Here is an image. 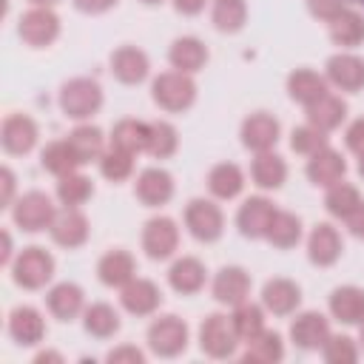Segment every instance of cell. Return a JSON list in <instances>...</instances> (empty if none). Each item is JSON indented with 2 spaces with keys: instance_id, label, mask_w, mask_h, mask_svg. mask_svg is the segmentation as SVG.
Here are the masks:
<instances>
[{
  "instance_id": "6da1fadb",
  "label": "cell",
  "mask_w": 364,
  "mask_h": 364,
  "mask_svg": "<svg viewBox=\"0 0 364 364\" xmlns=\"http://www.w3.org/2000/svg\"><path fill=\"white\" fill-rule=\"evenodd\" d=\"M60 108L68 119H88L102 108V88L91 77H74L60 88Z\"/></svg>"
},
{
  "instance_id": "7a4b0ae2",
  "label": "cell",
  "mask_w": 364,
  "mask_h": 364,
  "mask_svg": "<svg viewBox=\"0 0 364 364\" xmlns=\"http://www.w3.org/2000/svg\"><path fill=\"white\" fill-rule=\"evenodd\" d=\"M9 267H11V279H14L17 287L40 290L54 276V256L48 250H43V247L31 245V247H23Z\"/></svg>"
},
{
  "instance_id": "3957f363",
  "label": "cell",
  "mask_w": 364,
  "mask_h": 364,
  "mask_svg": "<svg viewBox=\"0 0 364 364\" xmlns=\"http://www.w3.org/2000/svg\"><path fill=\"white\" fill-rule=\"evenodd\" d=\"M151 97H154V102L162 111L179 114V111H188L193 105V100H196V82H193L191 74L165 71V74H159L151 82Z\"/></svg>"
},
{
  "instance_id": "277c9868",
  "label": "cell",
  "mask_w": 364,
  "mask_h": 364,
  "mask_svg": "<svg viewBox=\"0 0 364 364\" xmlns=\"http://www.w3.org/2000/svg\"><path fill=\"white\" fill-rule=\"evenodd\" d=\"M54 216H57V208H54L51 196L43 191H28V193L17 196L11 205V219L26 233H40V230L51 228Z\"/></svg>"
},
{
  "instance_id": "5b68a950",
  "label": "cell",
  "mask_w": 364,
  "mask_h": 364,
  "mask_svg": "<svg viewBox=\"0 0 364 364\" xmlns=\"http://www.w3.org/2000/svg\"><path fill=\"white\" fill-rule=\"evenodd\" d=\"M148 347L159 358H176L188 347V324L179 316H159L148 327Z\"/></svg>"
},
{
  "instance_id": "8992f818",
  "label": "cell",
  "mask_w": 364,
  "mask_h": 364,
  "mask_svg": "<svg viewBox=\"0 0 364 364\" xmlns=\"http://www.w3.org/2000/svg\"><path fill=\"white\" fill-rule=\"evenodd\" d=\"M239 336L233 330V321L222 313H210L199 327V350L210 358H230L239 350Z\"/></svg>"
},
{
  "instance_id": "52a82bcc",
  "label": "cell",
  "mask_w": 364,
  "mask_h": 364,
  "mask_svg": "<svg viewBox=\"0 0 364 364\" xmlns=\"http://www.w3.org/2000/svg\"><path fill=\"white\" fill-rule=\"evenodd\" d=\"M17 34L31 48H46L60 37V17L51 11V6H31L17 26Z\"/></svg>"
},
{
  "instance_id": "ba28073f",
  "label": "cell",
  "mask_w": 364,
  "mask_h": 364,
  "mask_svg": "<svg viewBox=\"0 0 364 364\" xmlns=\"http://www.w3.org/2000/svg\"><path fill=\"white\" fill-rule=\"evenodd\" d=\"M185 228L196 242H216L225 230V213L210 199H191L185 208Z\"/></svg>"
},
{
  "instance_id": "9c48e42d",
  "label": "cell",
  "mask_w": 364,
  "mask_h": 364,
  "mask_svg": "<svg viewBox=\"0 0 364 364\" xmlns=\"http://www.w3.org/2000/svg\"><path fill=\"white\" fill-rule=\"evenodd\" d=\"M179 247V228L171 216H154L145 222L142 228V250L148 253V259L162 262L171 259Z\"/></svg>"
},
{
  "instance_id": "30bf717a",
  "label": "cell",
  "mask_w": 364,
  "mask_h": 364,
  "mask_svg": "<svg viewBox=\"0 0 364 364\" xmlns=\"http://www.w3.org/2000/svg\"><path fill=\"white\" fill-rule=\"evenodd\" d=\"M276 205L267 199V196H250L242 202L239 213H236V228L245 239H264L267 236V228L276 216Z\"/></svg>"
},
{
  "instance_id": "8fae6325",
  "label": "cell",
  "mask_w": 364,
  "mask_h": 364,
  "mask_svg": "<svg viewBox=\"0 0 364 364\" xmlns=\"http://www.w3.org/2000/svg\"><path fill=\"white\" fill-rule=\"evenodd\" d=\"M37 122L26 114H9L3 119V128H0V142H3V151L11 154V156H26L28 151H34L37 145Z\"/></svg>"
},
{
  "instance_id": "7c38bea8",
  "label": "cell",
  "mask_w": 364,
  "mask_h": 364,
  "mask_svg": "<svg viewBox=\"0 0 364 364\" xmlns=\"http://www.w3.org/2000/svg\"><path fill=\"white\" fill-rule=\"evenodd\" d=\"M279 119L267 111H256L250 114L245 122H242V145L253 154H264V151H273V145L279 142Z\"/></svg>"
},
{
  "instance_id": "4fadbf2b",
  "label": "cell",
  "mask_w": 364,
  "mask_h": 364,
  "mask_svg": "<svg viewBox=\"0 0 364 364\" xmlns=\"http://www.w3.org/2000/svg\"><path fill=\"white\" fill-rule=\"evenodd\" d=\"M134 196L145 208L168 205L173 196V176L165 168H145V171H139V176L134 182Z\"/></svg>"
},
{
  "instance_id": "5bb4252c",
  "label": "cell",
  "mask_w": 364,
  "mask_h": 364,
  "mask_svg": "<svg viewBox=\"0 0 364 364\" xmlns=\"http://www.w3.org/2000/svg\"><path fill=\"white\" fill-rule=\"evenodd\" d=\"M290 338L301 350H321L330 338V321L318 310H304L290 321Z\"/></svg>"
},
{
  "instance_id": "9a60e30c",
  "label": "cell",
  "mask_w": 364,
  "mask_h": 364,
  "mask_svg": "<svg viewBox=\"0 0 364 364\" xmlns=\"http://www.w3.org/2000/svg\"><path fill=\"white\" fill-rule=\"evenodd\" d=\"M48 230H51V239H54L60 247H68V250L82 247V245L88 242V233H91L88 219H85V213H82L80 208H63V210L54 216V222H51Z\"/></svg>"
},
{
  "instance_id": "2e32d148",
  "label": "cell",
  "mask_w": 364,
  "mask_h": 364,
  "mask_svg": "<svg viewBox=\"0 0 364 364\" xmlns=\"http://www.w3.org/2000/svg\"><path fill=\"white\" fill-rule=\"evenodd\" d=\"M341 250H344V242H341V233L330 225V222H318L310 236H307V259L318 267H330L341 259Z\"/></svg>"
},
{
  "instance_id": "e0dca14e",
  "label": "cell",
  "mask_w": 364,
  "mask_h": 364,
  "mask_svg": "<svg viewBox=\"0 0 364 364\" xmlns=\"http://www.w3.org/2000/svg\"><path fill=\"white\" fill-rule=\"evenodd\" d=\"M210 293L219 304H228V307H236L242 301L250 299V276L245 267H222L216 276H213V284H210Z\"/></svg>"
},
{
  "instance_id": "ac0fdd59",
  "label": "cell",
  "mask_w": 364,
  "mask_h": 364,
  "mask_svg": "<svg viewBox=\"0 0 364 364\" xmlns=\"http://www.w3.org/2000/svg\"><path fill=\"white\" fill-rule=\"evenodd\" d=\"M119 304L131 316H151L162 304V290L151 279H131L125 287H119Z\"/></svg>"
},
{
  "instance_id": "d6986e66",
  "label": "cell",
  "mask_w": 364,
  "mask_h": 364,
  "mask_svg": "<svg viewBox=\"0 0 364 364\" xmlns=\"http://www.w3.org/2000/svg\"><path fill=\"white\" fill-rule=\"evenodd\" d=\"M327 82H333L338 91H361L364 88V60L350 51H338L327 60Z\"/></svg>"
},
{
  "instance_id": "ffe728a7",
  "label": "cell",
  "mask_w": 364,
  "mask_h": 364,
  "mask_svg": "<svg viewBox=\"0 0 364 364\" xmlns=\"http://www.w3.org/2000/svg\"><path fill=\"white\" fill-rule=\"evenodd\" d=\"M347 173V162L336 148H321L313 156H307V179L318 188H330L336 182H341Z\"/></svg>"
},
{
  "instance_id": "44dd1931",
  "label": "cell",
  "mask_w": 364,
  "mask_h": 364,
  "mask_svg": "<svg viewBox=\"0 0 364 364\" xmlns=\"http://www.w3.org/2000/svg\"><path fill=\"white\" fill-rule=\"evenodd\" d=\"M301 304V287L290 279H270L262 287V307L273 316H290Z\"/></svg>"
},
{
  "instance_id": "7402d4cb",
  "label": "cell",
  "mask_w": 364,
  "mask_h": 364,
  "mask_svg": "<svg viewBox=\"0 0 364 364\" xmlns=\"http://www.w3.org/2000/svg\"><path fill=\"white\" fill-rule=\"evenodd\" d=\"M9 336L20 347H34L46 336V318L40 316V310H34L28 304H20L9 313Z\"/></svg>"
},
{
  "instance_id": "603a6c76",
  "label": "cell",
  "mask_w": 364,
  "mask_h": 364,
  "mask_svg": "<svg viewBox=\"0 0 364 364\" xmlns=\"http://www.w3.org/2000/svg\"><path fill=\"white\" fill-rule=\"evenodd\" d=\"M151 71V63H148V54L136 46H119L114 54H111V74L125 82V85H136L148 77Z\"/></svg>"
},
{
  "instance_id": "cb8c5ba5",
  "label": "cell",
  "mask_w": 364,
  "mask_h": 364,
  "mask_svg": "<svg viewBox=\"0 0 364 364\" xmlns=\"http://www.w3.org/2000/svg\"><path fill=\"white\" fill-rule=\"evenodd\" d=\"M46 304H48V310H51L54 318L71 321V318H77V316L85 310V293H82V287L74 284V282H60V284H54V287L48 290Z\"/></svg>"
},
{
  "instance_id": "d4e9b609",
  "label": "cell",
  "mask_w": 364,
  "mask_h": 364,
  "mask_svg": "<svg viewBox=\"0 0 364 364\" xmlns=\"http://www.w3.org/2000/svg\"><path fill=\"white\" fill-rule=\"evenodd\" d=\"M205 279H208V270H205V264H202L196 256H182V259H176V262L171 264V270H168V284H171L176 293H182V296L199 293V290L205 287Z\"/></svg>"
},
{
  "instance_id": "484cf974",
  "label": "cell",
  "mask_w": 364,
  "mask_h": 364,
  "mask_svg": "<svg viewBox=\"0 0 364 364\" xmlns=\"http://www.w3.org/2000/svg\"><path fill=\"white\" fill-rule=\"evenodd\" d=\"M168 60L173 65V71H182V74H196L205 68L208 63V48L199 37H176L171 43V51H168Z\"/></svg>"
},
{
  "instance_id": "4316f807",
  "label": "cell",
  "mask_w": 364,
  "mask_h": 364,
  "mask_svg": "<svg viewBox=\"0 0 364 364\" xmlns=\"http://www.w3.org/2000/svg\"><path fill=\"white\" fill-rule=\"evenodd\" d=\"M97 276L105 287H125L136 276V262L128 250H108L97 262Z\"/></svg>"
},
{
  "instance_id": "83f0119b",
  "label": "cell",
  "mask_w": 364,
  "mask_h": 364,
  "mask_svg": "<svg viewBox=\"0 0 364 364\" xmlns=\"http://www.w3.org/2000/svg\"><path fill=\"white\" fill-rule=\"evenodd\" d=\"M330 313L341 324H361L364 321V287L344 284L330 293Z\"/></svg>"
},
{
  "instance_id": "f1b7e54d",
  "label": "cell",
  "mask_w": 364,
  "mask_h": 364,
  "mask_svg": "<svg viewBox=\"0 0 364 364\" xmlns=\"http://www.w3.org/2000/svg\"><path fill=\"white\" fill-rule=\"evenodd\" d=\"M287 94H290V100H296L307 108L327 94V77H321L313 68H296L287 77Z\"/></svg>"
},
{
  "instance_id": "f546056e",
  "label": "cell",
  "mask_w": 364,
  "mask_h": 364,
  "mask_svg": "<svg viewBox=\"0 0 364 364\" xmlns=\"http://www.w3.org/2000/svg\"><path fill=\"white\" fill-rule=\"evenodd\" d=\"M250 179L253 185H259L262 191H276L284 185L287 179V162L273 154V151H264V154H256L253 162H250Z\"/></svg>"
},
{
  "instance_id": "4dcf8cb0",
  "label": "cell",
  "mask_w": 364,
  "mask_h": 364,
  "mask_svg": "<svg viewBox=\"0 0 364 364\" xmlns=\"http://www.w3.org/2000/svg\"><path fill=\"white\" fill-rule=\"evenodd\" d=\"M282 358H284V341L279 333H273L267 327L259 336H253L250 341H245L242 361H247V364H276Z\"/></svg>"
},
{
  "instance_id": "1f68e13d",
  "label": "cell",
  "mask_w": 364,
  "mask_h": 364,
  "mask_svg": "<svg viewBox=\"0 0 364 364\" xmlns=\"http://www.w3.org/2000/svg\"><path fill=\"white\" fill-rule=\"evenodd\" d=\"M344 117H347V102H344L341 97L330 94V91H327L321 100H316L313 105H307V122L316 125V128L324 131V134L336 131V128L344 122Z\"/></svg>"
},
{
  "instance_id": "d6a6232c",
  "label": "cell",
  "mask_w": 364,
  "mask_h": 364,
  "mask_svg": "<svg viewBox=\"0 0 364 364\" xmlns=\"http://www.w3.org/2000/svg\"><path fill=\"white\" fill-rule=\"evenodd\" d=\"M148 136H151V122H142V119H119L111 128V145L134 156L148 151Z\"/></svg>"
},
{
  "instance_id": "836d02e7",
  "label": "cell",
  "mask_w": 364,
  "mask_h": 364,
  "mask_svg": "<svg viewBox=\"0 0 364 364\" xmlns=\"http://www.w3.org/2000/svg\"><path fill=\"white\" fill-rule=\"evenodd\" d=\"M245 188V173L236 162H219L208 173V191L216 199H236Z\"/></svg>"
},
{
  "instance_id": "e575fe53",
  "label": "cell",
  "mask_w": 364,
  "mask_h": 364,
  "mask_svg": "<svg viewBox=\"0 0 364 364\" xmlns=\"http://www.w3.org/2000/svg\"><path fill=\"white\" fill-rule=\"evenodd\" d=\"M330 40L341 48H355L364 43V14L355 9H344L336 20H330Z\"/></svg>"
},
{
  "instance_id": "d590c367",
  "label": "cell",
  "mask_w": 364,
  "mask_h": 364,
  "mask_svg": "<svg viewBox=\"0 0 364 364\" xmlns=\"http://www.w3.org/2000/svg\"><path fill=\"white\" fill-rule=\"evenodd\" d=\"M65 139L71 142V148H74V154L80 156L82 165H88V162H94V159L100 162V156L105 154V139H102V131H100L97 125L82 122V125H77Z\"/></svg>"
},
{
  "instance_id": "8d00e7d4",
  "label": "cell",
  "mask_w": 364,
  "mask_h": 364,
  "mask_svg": "<svg viewBox=\"0 0 364 364\" xmlns=\"http://www.w3.org/2000/svg\"><path fill=\"white\" fill-rule=\"evenodd\" d=\"M40 162H43V168H46L48 173H54L57 179L65 176V173H74V171L82 165L80 156L74 154V148H71L68 139L48 142V145L43 148V154H40Z\"/></svg>"
},
{
  "instance_id": "74e56055",
  "label": "cell",
  "mask_w": 364,
  "mask_h": 364,
  "mask_svg": "<svg viewBox=\"0 0 364 364\" xmlns=\"http://www.w3.org/2000/svg\"><path fill=\"white\" fill-rule=\"evenodd\" d=\"M273 247L279 250H287V247H296L299 239H301V219L290 210H276L270 228H267V236H264Z\"/></svg>"
},
{
  "instance_id": "f35d334b",
  "label": "cell",
  "mask_w": 364,
  "mask_h": 364,
  "mask_svg": "<svg viewBox=\"0 0 364 364\" xmlns=\"http://www.w3.org/2000/svg\"><path fill=\"white\" fill-rule=\"evenodd\" d=\"M82 327L94 338H111L119 330V313L111 304L97 301V304H91V307L82 310Z\"/></svg>"
},
{
  "instance_id": "ab89813d",
  "label": "cell",
  "mask_w": 364,
  "mask_h": 364,
  "mask_svg": "<svg viewBox=\"0 0 364 364\" xmlns=\"http://www.w3.org/2000/svg\"><path fill=\"white\" fill-rule=\"evenodd\" d=\"M361 202H364V199H361L358 188L350 185V182H344V179L336 182V185H330V188H327V196H324V208H327V213L336 216V219H347Z\"/></svg>"
},
{
  "instance_id": "60d3db41",
  "label": "cell",
  "mask_w": 364,
  "mask_h": 364,
  "mask_svg": "<svg viewBox=\"0 0 364 364\" xmlns=\"http://www.w3.org/2000/svg\"><path fill=\"white\" fill-rule=\"evenodd\" d=\"M230 321H233V330H236L239 341L245 344V341H250L253 336H259L264 330V307L262 304H253L247 299V301H242V304L233 307Z\"/></svg>"
},
{
  "instance_id": "b9f144b4",
  "label": "cell",
  "mask_w": 364,
  "mask_h": 364,
  "mask_svg": "<svg viewBox=\"0 0 364 364\" xmlns=\"http://www.w3.org/2000/svg\"><path fill=\"white\" fill-rule=\"evenodd\" d=\"M91 193H94V182H91L85 173H80V171L65 173V176H60V182H57V199H60L65 208H80V205H85V202L91 199Z\"/></svg>"
},
{
  "instance_id": "7bdbcfd3",
  "label": "cell",
  "mask_w": 364,
  "mask_h": 364,
  "mask_svg": "<svg viewBox=\"0 0 364 364\" xmlns=\"http://www.w3.org/2000/svg\"><path fill=\"white\" fill-rule=\"evenodd\" d=\"M210 20H213V26L219 31L236 34L247 20V3L245 0H213Z\"/></svg>"
},
{
  "instance_id": "ee69618b",
  "label": "cell",
  "mask_w": 364,
  "mask_h": 364,
  "mask_svg": "<svg viewBox=\"0 0 364 364\" xmlns=\"http://www.w3.org/2000/svg\"><path fill=\"white\" fill-rule=\"evenodd\" d=\"M176 148H179V134H176V128H173L171 122H165V119L151 122L148 154H151L154 159H168V156L176 154Z\"/></svg>"
},
{
  "instance_id": "f6af8a7d",
  "label": "cell",
  "mask_w": 364,
  "mask_h": 364,
  "mask_svg": "<svg viewBox=\"0 0 364 364\" xmlns=\"http://www.w3.org/2000/svg\"><path fill=\"white\" fill-rule=\"evenodd\" d=\"M100 173L111 182H125L134 173V154L122 151V148H105V154L100 156Z\"/></svg>"
},
{
  "instance_id": "bcb514c9",
  "label": "cell",
  "mask_w": 364,
  "mask_h": 364,
  "mask_svg": "<svg viewBox=\"0 0 364 364\" xmlns=\"http://www.w3.org/2000/svg\"><path fill=\"white\" fill-rule=\"evenodd\" d=\"M327 145H330V142H327V134L318 131V128L310 125V122L293 128V134H290V148H293L296 154H301V156H313L316 151H321V148H327Z\"/></svg>"
},
{
  "instance_id": "7dc6e473",
  "label": "cell",
  "mask_w": 364,
  "mask_h": 364,
  "mask_svg": "<svg viewBox=\"0 0 364 364\" xmlns=\"http://www.w3.org/2000/svg\"><path fill=\"white\" fill-rule=\"evenodd\" d=\"M321 355L327 364H353V361H358V344L350 336H333L330 333V338L321 347Z\"/></svg>"
},
{
  "instance_id": "c3c4849f",
  "label": "cell",
  "mask_w": 364,
  "mask_h": 364,
  "mask_svg": "<svg viewBox=\"0 0 364 364\" xmlns=\"http://www.w3.org/2000/svg\"><path fill=\"white\" fill-rule=\"evenodd\" d=\"M307 9H310L313 17L330 23V20H336L347 9V0H307Z\"/></svg>"
},
{
  "instance_id": "681fc988",
  "label": "cell",
  "mask_w": 364,
  "mask_h": 364,
  "mask_svg": "<svg viewBox=\"0 0 364 364\" xmlns=\"http://www.w3.org/2000/svg\"><path fill=\"white\" fill-rule=\"evenodd\" d=\"M105 361H111V364H145V353L131 347V344H122V347H114L105 355Z\"/></svg>"
},
{
  "instance_id": "f907efd6",
  "label": "cell",
  "mask_w": 364,
  "mask_h": 364,
  "mask_svg": "<svg viewBox=\"0 0 364 364\" xmlns=\"http://www.w3.org/2000/svg\"><path fill=\"white\" fill-rule=\"evenodd\" d=\"M344 142H347V148H350L355 156L364 154V117H358L355 122H350V128L344 131Z\"/></svg>"
},
{
  "instance_id": "816d5d0a",
  "label": "cell",
  "mask_w": 364,
  "mask_h": 364,
  "mask_svg": "<svg viewBox=\"0 0 364 364\" xmlns=\"http://www.w3.org/2000/svg\"><path fill=\"white\" fill-rule=\"evenodd\" d=\"M0 205L11 208L14 205V171L0 168Z\"/></svg>"
},
{
  "instance_id": "f5cc1de1",
  "label": "cell",
  "mask_w": 364,
  "mask_h": 364,
  "mask_svg": "<svg viewBox=\"0 0 364 364\" xmlns=\"http://www.w3.org/2000/svg\"><path fill=\"white\" fill-rule=\"evenodd\" d=\"M344 222H347V230H350L355 239H364V202H361Z\"/></svg>"
},
{
  "instance_id": "db71d44e",
  "label": "cell",
  "mask_w": 364,
  "mask_h": 364,
  "mask_svg": "<svg viewBox=\"0 0 364 364\" xmlns=\"http://www.w3.org/2000/svg\"><path fill=\"white\" fill-rule=\"evenodd\" d=\"M74 6L80 11H85V14H102L111 6H117V0H74Z\"/></svg>"
},
{
  "instance_id": "11a10c76",
  "label": "cell",
  "mask_w": 364,
  "mask_h": 364,
  "mask_svg": "<svg viewBox=\"0 0 364 364\" xmlns=\"http://www.w3.org/2000/svg\"><path fill=\"white\" fill-rule=\"evenodd\" d=\"M205 3H208V0H173V9H176L179 14L193 17V14H199V11L205 9Z\"/></svg>"
},
{
  "instance_id": "9f6ffc18",
  "label": "cell",
  "mask_w": 364,
  "mask_h": 364,
  "mask_svg": "<svg viewBox=\"0 0 364 364\" xmlns=\"http://www.w3.org/2000/svg\"><path fill=\"white\" fill-rule=\"evenodd\" d=\"M11 233L9 230H3V253H0V264H11L14 259H11Z\"/></svg>"
},
{
  "instance_id": "6f0895ef",
  "label": "cell",
  "mask_w": 364,
  "mask_h": 364,
  "mask_svg": "<svg viewBox=\"0 0 364 364\" xmlns=\"http://www.w3.org/2000/svg\"><path fill=\"white\" fill-rule=\"evenodd\" d=\"M34 361H40V364H43V361H63V355H60V353L46 350V353H37V358H34Z\"/></svg>"
},
{
  "instance_id": "680465c9",
  "label": "cell",
  "mask_w": 364,
  "mask_h": 364,
  "mask_svg": "<svg viewBox=\"0 0 364 364\" xmlns=\"http://www.w3.org/2000/svg\"><path fill=\"white\" fill-rule=\"evenodd\" d=\"M358 176H361V179H364V154H361V156H358Z\"/></svg>"
},
{
  "instance_id": "91938a15",
  "label": "cell",
  "mask_w": 364,
  "mask_h": 364,
  "mask_svg": "<svg viewBox=\"0 0 364 364\" xmlns=\"http://www.w3.org/2000/svg\"><path fill=\"white\" fill-rule=\"evenodd\" d=\"M31 3H34V6H54L57 0H31Z\"/></svg>"
},
{
  "instance_id": "94428289",
  "label": "cell",
  "mask_w": 364,
  "mask_h": 364,
  "mask_svg": "<svg viewBox=\"0 0 364 364\" xmlns=\"http://www.w3.org/2000/svg\"><path fill=\"white\" fill-rule=\"evenodd\" d=\"M358 344H361V350H364V321H361V333H358Z\"/></svg>"
},
{
  "instance_id": "6125c7cd",
  "label": "cell",
  "mask_w": 364,
  "mask_h": 364,
  "mask_svg": "<svg viewBox=\"0 0 364 364\" xmlns=\"http://www.w3.org/2000/svg\"><path fill=\"white\" fill-rule=\"evenodd\" d=\"M139 3H145V6H159L162 0H139Z\"/></svg>"
},
{
  "instance_id": "be15d7a7",
  "label": "cell",
  "mask_w": 364,
  "mask_h": 364,
  "mask_svg": "<svg viewBox=\"0 0 364 364\" xmlns=\"http://www.w3.org/2000/svg\"><path fill=\"white\" fill-rule=\"evenodd\" d=\"M353 3H364V0H353Z\"/></svg>"
}]
</instances>
